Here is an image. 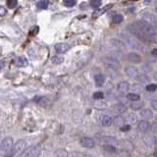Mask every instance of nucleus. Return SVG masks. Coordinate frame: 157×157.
Here are the masks:
<instances>
[{"instance_id": "1", "label": "nucleus", "mask_w": 157, "mask_h": 157, "mask_svg": "<svg viewBox=\"0 0 157 157\" xmlns=\"http://www.w3.org/2000/svg\"><path fill=\"white\" fill-rule=\"evenodd\" d=\"M128 30L134 35L144 39V37H154L157 35V28L151 23L145 20H138V21L132 23L128 26Z\"/></svg>"}, {"instance_id": "2", "label": "nucleus", "mask_w": 157, "mask_h": 157, "mask_svg": "<svg viewBox=\"0 0 157 157\" xmlns=\"http://www.w3.org/2000/svg\"><path fill=\"white\" fill-rule=\"evenodd\" d=\"M120 37L121 39H123V41H124L130 48H133L134 50H143V47L141 45V43L138 39H134L133 35H129V33H121Z\"/></svg>"}, {"instance_id": "3", "label": "nucleus", "mask_w": 157, "mask_h": 157, "mask_svg": "<svg viewBox=\"0 0 157 157\" xmlns=\"http://www.w3.org/2000/svg\"><path fill=\"white\" fill-rule=\"evenodd\" d=\"M102 62L104 64V66L109 70H118L120 67V62L118 61L116 58L111 57V56H106L102 59Z\"/></svg>"}, {"instance_id": "4", "label": "nucleus", "mask_w": 157, "mask_h": 157, "mask_svg": "<svg viewBox=\"0 0 157 157\" xmlns=\"http://www.w3.org/2000/svg\"><path fill=\"white\" fill-rule=\"evenodd\" d=\"M27 142L24 140H20L13 145L12 149H11V156H19L23 153L24 149H26Z\"/></svg>"}, {"instance_id": "5", "label": "nucleus", "mask_w": 157, "mask_h": 157, "mask_svg": "<svg viewBox=\"0 0 157 157\" xmlns=\"http://www.w3.org/2000/svg\"><path fill=\"white\" fill-rule=\"evenodd\" d=\"M41 153V145L40 144H35L33 146H31L29 149H27V151L23 153V156L25 157H35L39 156Z\"/></svg>"}, {"instance_id": "6", "label": "nucleus", "mask_w": 157, "mask_h": 157, "mask_svg": "<svg viewBox=\"0 0 157 157\" xmlns=\"http://www.w3.org/2000/svg\"><path fill=\"white\" fill-rule=\"evenodd\" d=\"M12 147H13V138H10V136H7V138H5L1 141L0 150H1V152H3V153L11 151Z\"/></svg>"}, {"instance_id": "7", "label": "nucleus", "mask_w": 157, "mask_h": 157, "mask_svg": "<svg viewBox=\"0 0 157 157\" xmlns=\"http://www.w3.org/2000/svg\"><path fill=\"white\" fill-rule=\"evenodd\" d=\"M125 74L128 76V77L134 78L138 76V70L136 67L134 66H127L125 68Z\"/></svg>"}, {"instance_id": "8", "label": "nucleus", "mask_w": 157, "mask_h": 157, "mask_svg": "<svg viewBox=\"0 0 157 157\" xmlns=\"http://www.w3.org/2000/svg\"><path fill=\"white\" fill-rule=\"evenodd\" d=\"M54 49L57 53L63 54V53L67 52V51L70 49V45L68 43H65V42H60V43H56L54 46Z\"/></svg>"}, {"instance_id": "9", "label": "nucleus", "mask_w": 157, "mask_h": 157, "mask_svg": "<svg viewBox=\"0 0 157 157\" xmlns=\"http://www.w3.org/2000/svg\"><path fill=\"white\" fill-rule=\"evenodd\" d=\"M80 144L86 148H92L94 146V140L88 136H84L80 138Z\"/></svg>"}, {"instance_id": "10", "label": "nucleus", "mask_w": 157, "mask_h": 157, "mask_svg": "<svg viewBox=\"0 0 157 157\" xmlns=\"http://www.w3.org/2000/svg\"><path fill=\"white\" fill-rule=\"evenodd\" d=\"M15 65L17 67H26L28 66L29 64V61L25 56H19L15 59Z\"/></svg>"}, {"instance_id": "11", "label": "nucleus", "mask_w": 157, "mask_h": 157, "mask_svg": "<svg viewBox=\"0 0 157 157\" xmlns=\"http://www.w3.org/2000/svg\"><path fill=\"white\" fill-rule=\"evenodd\" d=\"M130 84L128 82H119L118 84V86H117V88H118V90L120 91L121 93H126L127 91H129V89H130Z\"/></svg>"}, {"instance_id": "12", "label": "nucleus", "mask_w": 157, "mask_h": 157, "mask_svg": "<svg viewBox=\"0 0 157 157\" xmlns=\"http://www.w3.org/2000/svg\"><path fill=\"white\" fill-rule=\"evenodd\" d=\"M94 82L97 87H101L105 84V76L102 74H98L94 77Z\"/></svg>"}, {"instance_id": "13", "label": "nucleus", "mask_w": 157, "mask_h": 157, "mask_svg": "<svg viewBox=\"0 0 157 157\" xmlns=\"http://www.w3.org/2000/svg\"><path fill=\"white\" fill-rule=\"evenodd\" d=\"M100 121H101L102 126H104V127H109V126H111L112 123H113V118L109 115H104L101 117V120Z\"/></svg>"}, {"instance_id": "14", "label": "nucleus", "mask_w": 157, "mask_h": 157, "mask_svg": "<svg viewBox=\"0 0 157 157\" xmlns=\"http://www.w3.org/2000/svg\"><path fill=\"white\" fill-rule=\"evenodd\" d=\"M149 126H150L149 123L147 122L146 120H141L138 124V131H140V132H146L147 130H148Z\"/></svg>"}, {"instance_id": "15", "label": "nucleus", "mask_w": 157, "mask_h": 157, "mask_svg": "<svg viewBox=\"0 0 157 157\" xmlns=\"http://www.w3.org/2000/svg\"><path fill=\"white\" fill-rule=\"evenodd\" d=\"M128 59L134 63H140L141 61L140 56L136 52H130L129 54H128Z\"/></svg>"}, {"instance_id": "16", "label": "nucleus", "mask_w": 157, "mask_h": 157, "mask_svg": "<svg viewBox=\"0 0 157 157\" xmlns=\"http://www.w3.org/2000/svg\"><path fill=\"white\" fill-rule=\"evenodd\" d=\"M140 116L142 118L146 119V120H150V119L153 118V113L149 109H142L140 111Z\"/></svg>"}, {"instance_id": "17", "label": "nucleus", "mask_w": 157, "mask_h": 157, "mask_svg": "<svg viewBox=\"0 0 157 157\" xmlns=\"http://www.w3.org/2000/svg\"><path fill=\"white\" fill-rule=\"evenodd\" d=\"M113 108L119 114H122L127 111V106H126L124 103H118V104H115Z\"/></svg>"}, {"instance_id": "18", "label": "nucleus", "mask_w": 157, "mask_h": 157, "mask_svg": "<svg viewBox=\"0 0 157 157\" xmlns=\"http://www.w3.org/2000/svg\"><path fill=\"white\" fill-rule=\"evenodd\" d=\"M113 124L117 127H123L125 125V119L120 115H117L115 118L113 119Z\"/></svg>"}, {"instance_id": "19", "label": "nucleus", "mask_w": 157, "mask_h": 157, "mask_svg": "<svg viewBox=\"0 0 157 157\" xmlns=\"http://www.w3.org/2000/svg\"><path fill=\"white\" fill-rule=\"evenodd\" d=\"M112 7V4H109V5H106L105 7H103L102 9H97V10H95L93 12V17H98V16L104 14L105 12H106L107 10H108L109 8Z\"/></svg>"}, {"instance_id": "20", "label": "nucleus", "mask_w": 157, "mask_h": 157, "mask_svg": "<svg viewBox=\"0 0 157 157\" xmlns=\"http://www.w3.org/2000/svg\"><path fill=\"white\" fill-rule=\"evenodd\" d=\"M35 101L40 105H46L48 104L49 99L45 96H37V97H35Z\"/></svg>"}, {"instance_id": "21", "label": "nucleus", "mask_w": 157, "mask_h": 157, "mask_svg": "<svg viewBox=\"0 0 157 157\" xmlns=\"http://www.w3.org/2000/svg\"><path fill=\"white\" fill-rule=\"evenodd\" d=\"M142 106H143V103L140 102V100H136V101H132V104H131L132 109H134V110H140Z\"/></svg>"}, {"instance_id": "22", "label": "nucleus", "mask_w": 157, "mask_h": 157, "mask_svg": "<svg viewBox=\"0 0 157 157\" xmlns=\"http://www.w3.org/2000/svg\"><path fill=\"white\" fill-rule=\"evenodd\" d=\"M127 99L130 100V101H136V100H140V95L136 92L129 93L127 95Z\"/></svg>"}, {"instance_id": "23", "label": "nucleus", "mask_w": 157, "mask_h": 157, "mask_svg": "<svg viewBox=\"0 0 157 157\" xmlns=\"http://www.w3.org/2000/svg\"><path fill=\"white\" fill-rule=\"evenodd\" d=\"M103 141L106 143H109V144H113V145L118 142L117 140H116L114 136H104V138H103Z\"/></svg>"}, {"instance_id": "24", "label": "nucleus", "mask_w": 157, "mask_h": 157, "mask_svg": "<svg viewBox=\"0 0 157 157\" xmlns=\"http://www.w3.org/2000/svg\"><path fill=\"white\" fill-rule=\"evenodd\" d=\"M51 62H52L53 64L59 65L64 62V57H63V56H54V57L51 59Z\"/></svg>"}, {"instance_id": "25", "label": "nucleus", "mask_w": 157, "mask_h": 157, "mask_svg": "<svg viewBox=\"0 0 157 157\" xmlns=\"http://www.w3.org/2000/svg\"><path fill=\"white\" fill-rule=\"evenodd\" d=\"M49 5L48 0H40V1L37 3V7L40 9H47Z\"/></svg>"}, {"instance_id": "26", "label": "nucleus", "mask_w": 157, "mask_h": 157, "mask_svg": "<svg viewBox=\"0 0 157 157\" xmlns=\"http://www.w3.org/2000/svg\"><path fill=\"white\" fill-rule=\"evenodd\" d=\"M101 4H102L101 0H90V2H89V5H90L92 8H96V9L98 7H100Z\"/></svg>"}, {"instance_id": "27", "label": "nucleus", "mask_w": 157, "mask_h": 157, "mask_svg": "<svg viewBox=\"0 0 157 157\" xmlns=\"http://www.w3.org/2000/svg\"><path fill=\"white\" fill-rule=\"evenodd\" d=\"M124 20L122 15L120 14H116L115 16H113V23L114 24H121Z\"/></svg>"}, {"instance_id": "28", "label": "nucleus", "mask_w": 157, "mask_h": 157, "mask_svg": "<svg viewBox=\"0 0 157 157\" xmlns=\"http://www.w3.org/2000/svg\"><path fill=\"white\" fill-rule=\"evenodd\" d=\"M103 148H104L105 151H107V152H111V153L116 152V148L113 146V144H109V143H107V144H105L104 146H103Z\"/></svg>"}, {"instance_id": "29", "label": "nucleus", "mask_w": 157, "mask_h": 157, "mask_svg": "<svg viewBox=\"0 0 157 157\" xmlns=\"http://www.w3.org/2000/svg\"><path fill=\"white\" fill-rule=\"evenodd\" d=\"M129 121L132 123V124H134V123L138 122V116L134 113H130L129 114Z\"/></svg>"}, {"instance_id": "30", "label": "nucleus", "mask_w": 157, "mask_h": 157, "mask_svg": "<svg viewBox=\"0 0 157 157\" xmlns=\"http://www.w3.org/2000/svg\"><path fill=\"white\" fill-rule=\"evenodd\" d=\"M18 5V0H8L7 1V6L8 8L13 9Z\"/></svg>"}, {"instance_id": "31", "label": "nucleus", "mask_w": 157, "mask_h": 157, "mask_svg": "<svg viewBox=\"0 0 157 157\" xmlns=\"http://www.w3.org/2000/svg\"><path fill=\"white\" fill-rule=\"evenodd\" d=\"M94 107L98 110H104L105 108H106V103L105 102H97V103H95Z\"/></svg>"}, {"instance_id": "32", "label": "nucleus", "mask_w": 157, "mask_h": 157, "mask_svg": "<svg viewBox=\"0 0 157 157\" xmlns=\"http://www.w3.org/2000/svg\"><path fill=\"white\" fill-rule=\"evenodd\" d=\"M157 89V84H149L146 86V90L147 91H150V92H153Z\"/></svg>"}, {"instance_id": "33", "label": "nucleus", "mask_w": 157, "mask_h": 157, "mask_svg": "<svg viewBox=\"0 0 157 157\" xmlns=\"http://www.w3.org/2000/svg\"><path fill=\"white\" fill-rule=\"evenodd\" d=\"M64 5L67 7H73L76 5V0H64Z\"/></svg>"}, {"instance_id": "34", "label": "nucleus", "mask_w": 157, "mask_h": 157, "mask_svg": "<svg viewBox=\"0 0 157 157\" xmlns=\"http://www.w3.org/2000/svg\"><path fill=\"white\" fill-rule=\"evenodd\" d=\"M103 97H104V94L102 92H100V91H97V92H95L93 94L94 99H102Z\"/></svg>"}, {"instance_id": "35", "label": "nucleus", "mask_w": 157, "mask_h": 157, "mask_svg": "<svg viewBox=\"0 0 157 157\" xmlns=\"http://www.w3.org/2000/svg\"><path fill=\"white\" fill-rule=\"evenodd\" d=\"M55 154L57 156H67L68 155V153H67V152L65 151V150H63V149H59Z\"/></svg>"}, {"instance_id": "36", "label": "nucleus", "mask_w": 157, "mask_h": 157, "mask_svg": "<svg viewBox=\"0 0 157 157\" xmlns=\"http://www.w3.org/2000/svg\"><path fill=\"white\" fill-rule=\"evenodd\" d=\"M151 107H152V109H154V110H156L157 111V99H154V100H152L151 101Z\"/></svg>"}, {"instance_id": "37", "label": "nucleus", "mask_w": 157, "mask_h": 157, "mask_svg": "<svg viewBox=\"0 0 157 157\" xmlns=\"http://www.w3.org/2000/svg\"><path fill=\"white\" fill-rule=\"evenodd\" d=\"M5 14H6V9L4 8L3 6H1V7H0V16L3 17V16H5Z\"/></svg>"}, {"instance_id": "38", "label": "nucleus", "mask_w": 157, "mask_h": 157, "mask_svg": "<svg viewBox=\"0 0 157 157\" xmlns=\"http://www.w3.org/2000/svg\"><path fill=\"white\" fill-rule=\"evenodd\" d=\"M121 130H122L123 132L129 131V130H130V126H126V127H124V126H123V127H121Z\"/></svg>"}, {"instance_id": "39", "label": "nucleus", "mask_w": 157, "mask_h": 157, "mask_svg": "<svg viewBox=\"0 0 157 157\" xmlns=\"http://www.w3.org/2000/svg\"><path fill=\"white\" fill-rule=\"evenodd\" d=\"M151 54L154 56V57H157V48L153 49V50L151 51Z\"/></svg>"}, {"instance_id": "40", "label": "nucleus", "mask_w": 157, "mask_h": 157, "mask_svg": "<svg viewBox=\"0 0 157 157\" xmlns=\"http://www.w3.org/2000/svg\"><path fill=\"white\" fill-rule=\"evenodd\" d=\"M4 62H5V61H4V59L1 60V69L4 68V65H5V63H4Z\"/></svg>"}, {"instance_id": "41", "label": "nucleus", "mask_w": 157, "mask_h": 157, "mask_svg": "<svg viewBox=\"0 0 157 157\" xmlns=\"http://www.w3.org/2000/svg\"><path fill=\"white\" fill-rule=\"evenodd\" d=\"M153 78H154V80H155L156 82H157V72H156V73H154V74H153Z\"/></svg>"}, {"instance_id": "42", "label": "nucleus", "mask_w": 157, "mask_h": 157, "mask_svg": "<svg viewBox=\"0 0 157 157\" xmlns=\"http://www.w3.org/2000/svg\"><path fill=\"white\" fill-rule=\"evenodd\" d=\"M151 1H152V0H145L144 4H149V3H151Z\"/></svg>"}, {"instance_id": "43", "label": "nucleus", "mask_w": 157, "mask_h": 157, "mask_svg": "<svg viewBox=\"0 0 157 157\" xmlns=\"http://www.w3.org/2000/svg\"><path fill=\"white\" fill-rule=\"evenodd\" d=\"M155 12H156V15H157V8L155 9Z\"/></svg>"}, {"instance_id": "44", "label": "nucleus", "mask_w": 157, "mask_h": 157, "mask_svg": "<svg viewBox=\"0 0 157 157\" xmlns=\"http://www.w3.org/2000/svg\"><path fill=\"white\" fill-rule=\"evenodd\" d=\"M29 1H33V0H29Z\"/></svg>"}]
</instances>
